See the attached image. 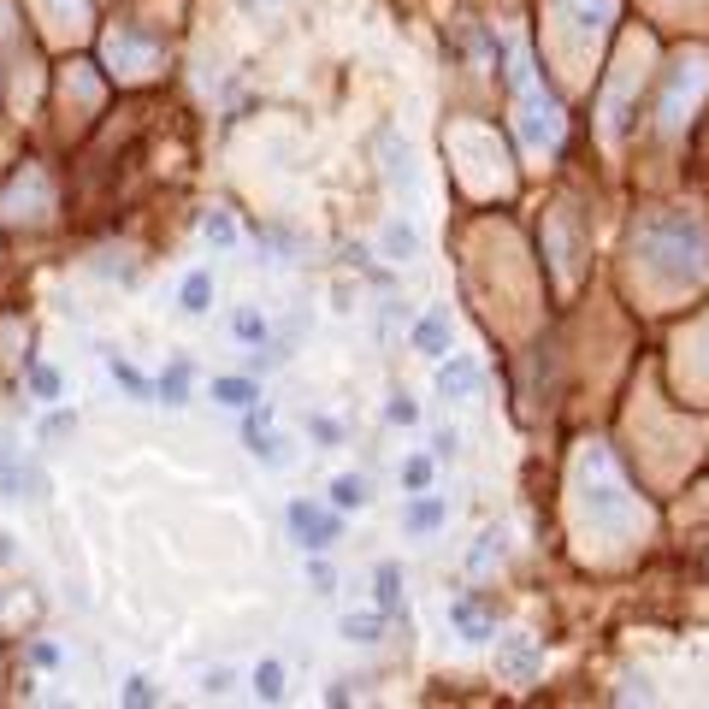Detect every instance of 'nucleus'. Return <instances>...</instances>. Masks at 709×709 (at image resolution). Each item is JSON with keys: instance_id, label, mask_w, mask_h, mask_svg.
<instances>
[{"instance_id": "8", "label": "nucleus", "mask_w": 709, "mask_h": 709, "mask_svg": "<svg viewBox=\"0 0 709 709\" xmlns=\"http://www.w3.org/2000/svg\"><path fill=\"white\" fill-rule=\"evenodd\" d=\"M213 402H225V408H249V402H260V385L255 373H231V379H213Z\"/></svg>"}, {"instance_id": "25", "label": "nucleus", "mask_w": 709, "mask_h": 709, "mask_svg": "<svg viewBox=\"0 0 709 709\" xmlns=\"http://www.w3.org/2000/svg\"><path fill=\"white\" fill-rule=\"evenodd\" d=\"M125 704H154V686H148V680H130V686H125Z\"/></svg>"}, {"instance_id": "26", "label": "nucleus", "mask_w": 709, "mask_h": 709, "mask_svg": "<svg viewBox=\"0 0 709 709\" xmlns=\"http://www.w3.org/2000/svg\"><path fill=\"white\" fill-rule=\"evenodd\" d=\"M201 686H207V698H219V692H225V686H231V668H213V674H207V680H201Z\"/></svg>"}, {"instance_id": "6", "label": "nucleus", "mask_w": 709, "mask_h": 709, "mask_svg": "<svg viewBox=\"0 0 709 709\" xmlns=\"http://www.w3.org/2000/svg\"><path fill=\"white\" fill-rule=\"evenodd\" d=\"M438 390H444L450 402H467V396L479 390V367H473L467 355H450V361H438Z\"/></svg>"}, {"instance_id": "20", "label": "nucleus", "mask_w": 709, "mask_h": 709, "mask_svg": "<svg viewBox=\"0 0 709 709\" xmlns=\"http://www.w3.org/2000/svg\"><path fill=\"white\" fill-rule=\"evenodd\" d=\"M402 485H408V491H426V485H432V461H426V455H408V461H402Z\"/></svg>"}, {"instance_id": "23", "label": "nucleus", "mask_w": 709, "mask_h": 709, "mask_svg": "<svg viewBox=\"0 0 709 709\" xmlns=\"http://www.w3.org/2000/svg\"><path fill=\"white\" fill-rule=\"evenodd\" d=\"M308 585H314L320 597H331V591H337V574H331V562H325V556H314V562H308Z\"/></svg>"}, {"instance_id": "12", "label": "nucleus", "mask_w": 709, "mask_h": 709, "mask_svg": "<svg viewBox=\"0 0 709 709\" xmlns=\"http://www.w3.org/2000/svg\"><path fill=\"white\" fill-rule=\"evenodd\" d=\"M337 633H343L349 645H379V633H385V609H379V615H343Z\"/></svg>"}, {"instance_id": "13", "label": "nucleus", "mask_w": 709, "mask_h": 709, "mask_svg": "<svg viewBox=\"0 0 709 709\" xmlns=\"http://www.w3.org/2000/svg\"><path fill=\"white\" fill-rule=\"evenodd\" d=\"M178 302H184V314H207V302H213V272H190L184 290H178Z\"/></svg>"}, {"instance_id": "14", "label": "nucleus", "mask_w": 709, "mask_h": 709, "mask_svg": "<svg viewBox=\"0 0 709 709\" xmlns=\"http://www.w3.org/2000/svg\"><path fill=\"white\" fill-rule=\"evenodd\" d=\"M231 331H237V343H249V349L272 337V325H266V314H255V308H237V314H231Z\"/></svg>"}, {"instance_id": "2", "label": "nucleus", "mask_w": 709, "mask_h": 709, "mask_svg": "<svg viewBox=\"0 0 709 709\" xmlns=\"http://www.w3.org/2000/svg\"><path fill=\"white\" fill-rule=\"evenodd\" d=\"M544 668V645L532 639V633H509L503 645H497V674L503 680H532Z\"/></svg>"}, {"instance_id": "15", "label": "nucleus", "mask_w": 709, "mask_h": 709, "mask_svg": "<svg viewBox=\"0 0 709 709\" xmlns=\"http://www.w3.org/2000/svg\"><path fill=\"white\" fill-rule=\"evenodd\" d=\"M414 249H420L414 225H402V219H396V225H385V255L396 260V266H402V260H414Z\"/></svg>"}, {"instance_id": "1", "label": "nucleus", "mask_w": 709, "mask_h": 709, "mask_svg": "<svg viewBox=\"0 0 709 709\" xmlns=\"http://www.w3.org/2000/svg\"><path fill=\"white\" fill-rule=\"evenodd\" d=\"M284 526H290V538L302 544V556H325L331 544H343V509H320V503H290L284 509Z\"/></svg>"}, {"instance_id": "19", "label": "nucleus", "mask_w": 709, "mask_h": 709, "mask_svg": "<svg viewBox=\"0 0 709 709\" xmlns=\"http://www.w3.org/2000/svg\"><path fill=\"white\" fill-rule=\"evenodd\" d=\"M385 420H390V426H414V420H420V402L396 390V396H390V402H385Z\"/></svg>"}, {"instance_id": "5", "label": "nucleus", "mask_w": 709, "mask_h": 709, "mask_svg": "<svg viewBox=\"0 0 709 709\" xmlns=\"http://www.w3.org/2000/svg\"><path fill=\"white\" fill-rule=\"evenodd\" d=\"M408 337H414V349H420V355L444 361V355H450V308H432V314H426V320L414 325Z\"/></svg>"}, {"instance_id": "16", "label": "nucleus", "mask_w": 709, "mask_h": 709, "mask_svg": "<svg viewBox=\"0 0 709 709\" xmlns=\"http://www.w3.org/2000/svg\"><path fill=\"white\" fill-rule=\"evenodd\" d=\"M107 373H113V379L125 385V396H136V402H154V385H148V379H142V373H136L130 361H119V355H113V361H107Z\"/></svg>"}, {"instance_id": "21", "label": "nucleus", "mask_w": 709, "mask_h": 709, "mask_svg": "<svg viewBox=\"0 0 709 709\" xmlns=\"http://www.w3.org/2000/svg\"><path fill=\"white\" fill-rule=\"evenodd\" d=\"M30 390H36L42 402H54V396H60V373H54V367H30Z\"/></svg>"}, {"instance_id": "24", "label": "nucleus", "mask_w": 709, "mask_h": 709, "mask_svg": "<svg viewBox=\"0 0 709 709\" xmlns=\"http://www.w3.org/2000/svg\"><path fill=\"white\" fill-rule=\"evenodd\" d=\"M71 426H77V414H48V426H42V438H48V444H60L65 432H71Z\"/></svg>"}, {"instance_id": "3", "label": "nucleus", "mask_w": 709, "mask_h": 709, "mask_svg": "<svg viewBox=\"0 0 709 709\" xmlns=\"http://www.w3.org/2000/svg\"><path fill=\"white\" fill-rule=\"evenodd\" d=\"M444 520H450V503H444V497H426V491H420L414 503H402V532H414V538L438 532Z\"/></svg>"}, {"instance_id": "27", "label": "nucleus", "mask_w": 709, "mask_h": 709, "mask_svg": "<svg viewBox=\"0 0 709 709\" xmlns=\"http://www.w3.org/2000/svg\"><path fill=\"white\" fill-rule=\"evenodd\" d=\"M6 562H12V538H0V568H6Z\"/></svg>"}, {"instance_id": "22", "label": "nucleus", "mask_w": 709, "mask_h": 709, "mask_svg": "<svg viewBox=\"0 0 709 709\" xmlns=\"http://www.w3.org/2000/svg\"><path fill=\"white\" fill-rule=\"evenodd\" d=\"M308 432H314V438H320L325 450H337V444H343V426H337V420H331V414H314V420H308Z\"/></svg>"}, {"instance_id": "18", "label": "nucleus", "mask_w": 709, "mask_h": 709, "mask_svg": "<svg viewBox=\"0 0 709 709\" xmlns=\"http://www.w3.org/2000/svg\"><path fill=\"white\" fill-rule=\"evenodd\" d=\"M255 698L260 704H278V698H284V668H278V662H260L255 668Z\"/></svg>"}, {"instance_id": "4", "label": "nucleus", "mask_w": 709, "mask_h": 709, "mask_svg": "<svg viewBox=\"0 0 709 709\" xmlns=\"http://www.w3.org/2000/svg\"><path fill=\"white\" fill-rule=\"evenodd\" d=\"M190 385H195L190 355H172V361H166V373H160V385H154V396H160L166 408H190Z\"/></svg>"}, {"instance_id": "7", "label": "nucleus", "mask_w": 709, "mask_h": 709, "mask_svg": "<svg viewBox=\"0 0 709 709\" xmlns=\"http://www.w3.org/2000/svg\"><path fill=\"white\" fill-rule=\"evenodd\" d=\"M373 591H379V609L408 621V603H402V562H379L373 568Z\"/></svg>"}, {"instance_id": "10", "label": "nucleus", "mask_w": 709, "mask_h": 709, "mask_svg": "<svg viewBox=\"0 0 709 709\" xmlns=\"http://www.w3.org/2000/svg\"><path fill=\"white\" fill-rule=\"evenodd\" d=\"M243 444H249V455H255L260 467H290V444H284L278 432H266V426H260V432H249Z\"/></svg>"}, {"instance_id": "9", "label": "nucleus", "mask_w": 709, "mask_h": 709, "mask_svg": "<svg viewBox=\"0 0 709 709\" xmlns=\"http://www.w3.org/2000/svg\"><path fill=\"white\" fill-rule=\"evenodd\" d=\"M367 503H373V485H367L361 473H337V479H331V509L349 515V509H367Z\"/></svg>"}, {"instance_id": "17", "label": "nucleus", "mask_w": 709, "mask_h": 709, "mask_svg": "<svg viewBox=\"0 0 709 709\" xmlns=\"http://www.w3.org/2000/svg\"><path fill=\"white\" fill-rule=\"evenodd\" d=\"M201 237H207L213 249H231V243H237V225H231V213H219V207H213V213H201Z\"/></svg>"}, {"instance_id": "11", "label": "nucleus", "mask_w": 709, "mask_h": 709, "mask_svg": "<svg viewBox=\"0 0 709 709\" xmlns=\"http://www.w3.org/2000/svg\"><path fill=\"white\" fill-rule=\"evenodd\" d=\"M450 621L461 627V639H467V645H485V639H491V621H485L467 597H455V603H450Z\"/></svg>"}]
</instances>
